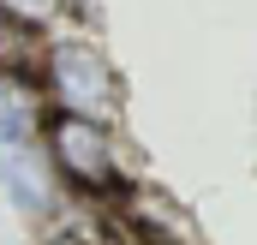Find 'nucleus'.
<instances>
[{"instance_id": "obj_1", "label": "nucleus", "mask_w": 257, "mask_h": 245, "mask_svg": "<svg viewBox=\"0 0 257 245\" xmlns=\"http://www.w3.org/2000/svg\"><path fill=\"white\" fill-rule=\"evenodd\" d=\"M42 90H48L54 114L96 120V126L120 120V72H114V60L96 42H54L48 72H42Z\"/></svg>"}, {"instance_id": "obj_2", "label": "nucleus", "mask_w": 257, "mask_h": 245, "mask_svg": "<svg viewBox=\"0 0 257 245\" xmlns=\"http://www.w3.org/2000/svg\"><path fill=\"white\" fill-rule=\"evenodd\" d=\"M48 156L78 191H114L120 185V150H114V132L96 120H72L54 114L48 120Z\"/></svg>"}, {"instance_id": "obj_3", "label": "nucleus", "mask_w": 257, "mask_h": 245, "mask_svg": "<svg viewBox=\"0 0 257 245\" xmlns=\"http://www.w3.org/2000/svg\"><path fill=\"white\" fill-rule=\"evenodd\" d=\"M126 227L138 233V245H203L197 221L162 191H132L126 197Z\"/></svg>"}, {"instance_id": "obj_4", "label": "nucleus", "mask_w": 257, "mask_h": 245, "mask_svg": "<svg viewBox=\"0 0 257 245\" xmlns=\"http://www.w3.org/2000/svg\"><path fill=\"white\" fill-rule=\"evenodd\" d=\"M48 54H54V42H42V30H24V24L0 18V72L6 78H42Z\"/></svg>"}, {"instance_id": "obj_5", "label": "nucleus", "mask_w": 257, "mask_h": 245, "mask_svg": "<svg viewBox=\"0 0 257 245\" xmlns=\"http://www.w3.org/2000/svg\"><path fill=\"white\" fill-rule=\"evenodd\" d=\"M66 0H0V18L6 24H24V30H48V24H60Z\"/></svg>"}]
</instances>
